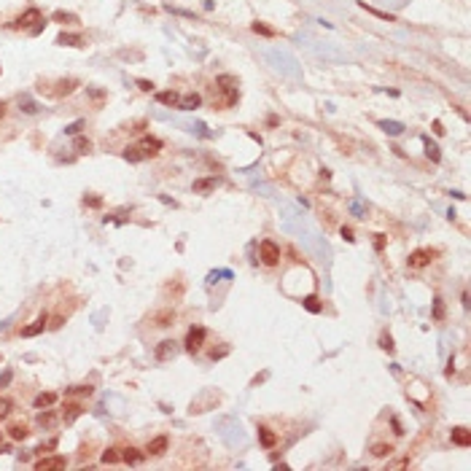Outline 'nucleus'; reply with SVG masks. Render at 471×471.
Instances as JSON below:
<instances>
[{
  "mask_svg": "<svg viewBox=\"0 0 471 471\" xmlns=\"http://www.w3.org/2000/svg\"><path fill=\"white\" fill-rule=\"evenodd\" d=\"M57 404V393L54 390H46V393H38L35 396V409H46V406Z\"/></svg>",
  "mask_w": 471,
  "mask_h": 471,
  "instance_id": "obj_13",
  "label": "nucleus"
},
{
  "mask_svg": "<svg viewBox=\"0 0 471 471\" xmlns=\"http://www.w3.org/2000/svg\"><path fill=\"white\" fill-rule=\"evenodd\" d=\"M425 154H428V159H431V162H439L441 159L439 146H436V143H431V140H425Z\"/></svg>",
  "mask_w": 471,
  "mask_h": 471,
  "instance_id": "obj_25",
  "label": "nucleus"
},
{
  "mask_svg": "<svg viewBox=\"0 0 471 471\" xmlns=\"http://www.w3.org/2000/svg\"><path fill=\"white\" fill-rule=\"evenodd\" d=\"M452 444H458V447H468L471 444V433H468L466 425L452 428Z\"/></svg>",
  "mask_w": 471,
  "mask_h": 471,
  "instance_id": "obj_9",
  "label": "nucleus"
},
{
  "mask_svg": "<svg viewBox=\"0 0 471 471\" xmlns=\"http://www.w3.org/2000/svg\"><path fill=\"white\" fill-rule=\"evenodd\" d=\"M143 458H146V452H140V449H135V447L121 449V460H127L130 466H135V463H140Z\"/></svg>",
  "mask_w": 471,
  "mask_h": 471,
  "instance_id": "obj_14",
  "label": "nucleus"
},
{
  "mask_svg": "<svg viewBox=\"0 0 471 471\" xmlns=\"http://www.w3.org/2000/svg\"><path fill=\"white\" fill-rule=\"evenodd\" d=\"M57 44L60 46H84V38L76 33H62L60 38H57Z\"/></svg>",
  "mask_w": 471,
  "mask_h": 471,
  "instance_id": "obj_16",
  "label": "nucleus"
},
{
  "mask_svg": "<svg viewBox=\"0 0 471 471\" xmlns=\"http://www.w3.org/2000/svg\"><path fill=\"white\" fill-rule=\"evenodd\" d=\"M138 148L143 151V156H156L162 151V140L159 138H151V135H146L140 143H138Z\"/></svg>",
  "mask_w": 471,
  "mask_h": 471,
  "instance_id": "obj_4",
  "label": "nucleus"
},
{
  "mask_svg": "<svg viewBox=\"0 0 471 471\" xmlns=\"http://www.w3.org/2000/svg\"><path fill=\"white\" fill-rule=\"evenodd\" d=\"M259 256L267 267H275V264L280 261V248H277L272 240H261L259 242Z\"/></svg>",
  "mask_w": 471,
  "mask_h": 471,
  "instance_id": "obj_1",
  "label": "nucleus"
},
{
  "mask_svg": "<svg viewBox=\"0 0 471 471\" xmlns=\"http://www.w3.org/2000/svg\"><path fill=\"white\" fill-rule=\"evenodd\" d=\"M124 159L127 162H140V159H146V156H143V151H140L138 146H132V148H127V151H124Z\"/></svg>",
  "mask_w": 471,
  "mask_h": 471,
  "instance_id": "obj_27",
  "label": "nucleus"
},
{
  "mask_svg": "<svg viewBox=\"0 0 471 471\" xmlns=\"http://www.w3.org/2000/svg\"><path fill=\"white\" fill-rule=\"evenodd\" d=\"M380 347H382V350H388V353H393V339H390V334H382V337H380Z\"/></svg>",
  "mask_w": 471,
  "mask_h": 471,
  "instance_id": "obj_33",
  "label": "nucleus"
},
{
  "mask_svg": "<svg viewBox=\"0 0 471 471\" xmlns=\"http://www.w3.org/2000/svg\"><path fill=\"white\" fill-rule=\"evenodd\" d=\"M175 345H178L175 339H165V342H159V345H156V350H154L156 361H167V358H173L175 350H178Z\"/></svg>",
  "mask_w": 471,
  "mask_h": 471,
  "instance_id": "obj_5",
  "label": "nucleus"
},
{
  "mask_svg": "<svg viewBox=\"0 0 471 471\" xmlns=\"http://www.w3.org/2000/svg\"><path fill=\"white\" fill-rule=\"evenodd\" d=\"M57 423V412L54 409H49V406H46V409H41V415H38V425L41 428H52Z\"/></svg>",
  "mask_w": 471,
  "mask_h": 471,
  "instance_id": "obj_18",
  "label": "nucleus"
},
{
  "mask_svg": "<svg viewBox=\"0 0 471 471\" xmlns=\"http://www.w3.org/2000/svg\"><path fill=\"white\" fill-rule=\"evenodd\" d=\"M259 441H261L264 447H275V441H277V436H275L272 431H269L267 425H261V428H259Z\"/></svg>",
  "mask_w": 471,
  "mask_h": 471,
  "instance_id": "obj_22",
  "label": "nucleus"
},
{
  "mask_svg": "<svg viewBox=\"0 0 471 471\" xmlns=\"http://www.w3.org/2000/svg\"><path fill=\"white\" fill-rule=\"evenodd\" d=\"M380 127H382L388 135H398V132L404 130V124H398V121H380Z\"/></svg>",
  "mask_w": 471,
  "mask_h": 471,
  "instance_id": "obj_26",
  "label": "nucleus"
},
{
  "mask_svg": "<svg viewBox=\"0 0 471 471\" xmlns=\"http://www.w3.org/2000/svg\"><path fill=\"white\" fill-rule=\"evenodd\" d=\"M216 189V178H202V181H194V191L202 194V191H210Z\"/></svg>",
  "mask_w": 471,
  "mask_h": 471,
  "instance_id": "obj_23",
  "label": "nucleus"
},
{
  "mask_svg": "<svg viewBox=\"0 0 471 471\" xmlns=\"http://www.w3.org/2000/svg\"><path fill=\"white\" fill-rule=\"evenodd\" d=\"M11 409H14V401H11V398H0V420L9 417Z\"/></svg>",
  "mask_w": 471,
  "mask_h": 471,
  "instance_id": "obj_30",
  "label": "nucleus"
},
{
  "mask_svg": "<svg viewBox=\"0 0 471 471\" xmlns=\"http://www.w3.org/2000/svg\"><path fill=\"white\" fill-rule=\"evenodd\" d=\"M62 326V318H52V323H49V329H60Z\"/></svg>",
  "mask_w": 471,
  "mask_h": 471,
  "instance_id": "obj_42",
  "label": "nucleus"
},
{
  "mask_svg": "<svg viewBox=\"0 0 471 471\" xmlns=\"http://www.w3.org/2000/svg\"><path fill=\"white\" fill-rule=\"evenodd\" d=\"M138 87H140L143 92H151V89H154V84H151V81H146V78H140V81H138Z\"/></svg>",
  "mask_w": 471,
  "mask_h": 471,
  "instance_id": "obj_39",
  "label": "nucleus"
},
{
  "mask_svg": "<svg viewBox=\"0 0 471 471\" xmlns=\"http://www.w3.org/2000/svg\"><path fill=\"white\" fill-rule=\"evenodd\" d=\"M0 441H3V433H0Z\"/></svg>",
  "mask_w": 471,
  "mask_h": 471,
  "instance_id": "obj_46",
  "label": "nucleus"
},
{
  "mask_svg": "<svg viewBox=\"0 0 471 471\" xmlns=\"http://www.w3.org/2000/svg\"><path fill=\"white\" fill-rule=\"evenodd\" d=\"M116 460H121V449L108 447V449L103 452V463H116Z\"/></svg>",
  "mask_w": 471,
  "mask_h": 471,
  "instance_id": "obj_24",
  "label": "nucleus"
},
{
  "mask_svg": "<svg viewBox=\"0 0 471 471\" xmlns=\"http://www.w3.org/2000/svg\"><path fill=\"white\" fill-rule=\"evenodd\" d=\"M433 318H444V304H441V299H436V307H433Z\"/></svg>",
  "mask_w": 471,
  "mask_h": 471,
  "instance_id": "obj_36",
  "label": "nucleus"
},
{
  "mask_svg": "<svg viewBox=\"0 0 471 471\" xmlns=\"http://www.w3.org/2000/svg\"><path fill=\"white\" fill-rule=\"evenodd\" d=\"M304 307H307V310H310V312H320L318 296H307V299H304Z\"/></svg>",
  "mask_w": 471,
  "mask_h": 471,
  "instance_id": "obj_32",
  "label": "nucleus"
},
{
  "mask_svg": "<svg viewBox=\"0 0 471 471\" xmlns=\"http://www.w3.org/2000/svg\"><path fill=\"white\" fill-rule=\"evenodd\" d=\"M22 108H25V113H35V111H38L33 100H22Z\"/></svg>",
  "mask_w": 471,
  "mask_h": 471,
  "instance_id": "obj_38",
  "label": "nucleus"
},
{
  "mask_svg": "<svg viewBox=\"0 0 471 471\" xmlns=\"http://www.w3.org/2000/svg\"><path fill=\"white\" fill-rule=\"evenodd\" d=\"M372 455L374 458H390V455H393V447L385 444V441H377V444H372Z\"/></svg>",
  "mask_w": 471,
  "mask_h": 471,
  "instance_id": "obj_20",
  "label": "nucleus"
},
{
  "mask_svg": "<svg viewBox=\"0 0 471 471\" xmlns=\"http://www.w3.org/2000/svg\"><path fill=\"white\" fill-rule=\"evenodd\" d=\"M41 19H44V17H41V11L38 9H30V11H25L22 17L17 19V25H14V27H30V30H33V22H41Z\"/></svg>",
  "mask_w": 471,
  "mask_h": 471,
  "instance_id": "obj_8",
  "label": "nucleus"
},
{
  "mask_svg": "<svg viewBox=\"0 0 471 471\" xmlns=\"http://www.w3.org/2000/svg\"><path fill=\"white\" fill-rule=\"evenodd\" d=\"M73 148H76L78 154H89V151H92V140H87V138H76Z\"/></svg>",
  "mask_w": 471,
  "mask_h": 471,
  "instance_id": "obj_28",
  "label": "nucleus"
},
{
  "mask_svg": "<svg viewBox=\"0 0 471 471\" xmlns=\"http://www.w3.org/2000/svg\"><path fill=\"white\" fill-rule=\"evenodd\" d=\"M6 116V103H0V119Z\"/></svg>",
  "mask_w": 471,
  "mask_h": 471,
  "instance_id": "obj_45",
  "label": "nucleus"
},
{
  "mask_svg": "<svg viewBox=\"0 0 471 471\" xmlns=\"http://www.w3.org/2000/svg\"><path fill=\"white\" fill-rule=\"evenodd\" d=\"M173 320H175V312L173 310H162V312H156V315H154V326L165 329V326H170Z\"/></svg>",
  "mask_w": 471,
  "mask_h": 471,
  "instance_id": "obj_17",
  "label": "nucleus"
},
{
  "mask_svg": "<svg viewBox=\"0 0 471 471\" xmlns=\"http://www.w3.org/2000/svg\"><path fill=\"white\" fill-rule=\"evenodd\" d=\"M167 444H170L167 436H156V439L148 441L146 452H148V455H165V452H167Z\"/></svg>",
  "mask_w": 471,
  "mask_h": 471,
  "instance_id": "obj_7",
  "label": "nucleus"
},
{
  "mask_svg": "<svg viewBox=\"0 0 471 471\" xmlns=\"http://www.w3.org/2000/svg\"><path fill=\"white\" fill-rule=\"evenodd\" d=\"M46 315H41L38 320H35V323H30V326H25V329H22V337H38V334L41 331H44L46 329Z\"/></svg>",
  "mask_w": 471,
  "mask_h": 471,
  "instance_id": "obj_10",
  "label": "nucleus"
},
{
  "mask_svg": "<svg viewBox=\"0 0 471 471\" xmlns=\"http://www.w3.org/2000/svg\"><path fill=\"white\" fill-rule=\"evenodd\" d=\"M70 393H78V396H81V393H92V388H89V385H76V388H70Z\"/></svg>",
  "mask_w": 471,
  "mask_h": 471,
  "instance_id": "obj_37",
  "label": "nucleus"
},
{
  "mask_svg": "<svg viewBox=\"0 0 471 471\" xmlns=\"http://www.w3.org/2000/svg\"><path fill=\"white\" fill-rule=\"evenodd\" d=\"M81 130H84V121H73V124H68V127H65V132H68V135H78Z\"/></svg>",
  "mask_w": 471,
  "mask_h": 471,
  "instance_id": "obj_34",
  "label": "nucleus"
},
{
  "mask_svg": "<svg viewBox=\"0 0 471 471\" xmlns=\"http://www.w3.org/2000/svg\"><path fill=\"white\" fill-rule=\"evenodd\" d=\"M433 132H436V135L444 132V130H441V121H433Z\"/></svg>",
  "mask_w": 471,
  "mask_h": 471,
  "instance_id": "obj_43",
  "label": "nucleus"
},
{
  "mask_svg": "<svg viewBox=\"0 0 471 471\" xmlns=\"http://www.w3.org/2000/svg\"><path fill=\"white\" fill-rule=\"evenodd\" d=\"M342 237H345L347 242H353L355 237H353V229H347V226H342Z\"/></svg>",
  "mask_w": 471,
  "mask_h": 471,
  "instance_id": "obj_41",
  "label": "nucleus"
},
{
  "mask_svg": "<svg viewBox=\"0 0 471 471\" xmlns=\"http://www.w3.org/2000/svg\"><path fill=\"white\" fill-rule=\"evenodd\" d=\"M205 337H208V331H205L202 326H194V329H189V334H186V350H189V353H197L199 347H202Z\"/></svg>",
  "mask_w": 471,
  "mask_h": 471,
  "instance_id": "obj_2",
  "label": "nucleus"
},
{
  "mask_svg": "<svg viewBox=\"0 0 471 471\" xmlns=\"http://www.w3.org/2000/svg\"><path fill=\"white\" fill-rule=\"evenodd\" d=\"M431 259H433V253L425 251V248H420V251H412L409 253V267L420 269V267H425V264H431Z\"/></svg>",
  "mask_w": 471,
  "mask_h": 471,
  "instance_id": "obj_6",
  "label": "nucleus"
},
{
  "mask_svg": "<svg viewBox=\"0 0 471 471\" xmlns=\"http://www.w3.org/2000/svg\"><path fill=\"white\" fill-rule=\"evenodd\" d=\"M57 87H60V89H54L52 95H54V97H62V95H70V92H76V89H78V81H76V78H65V81H57Z\"/></svg>",
  "mask_w": 471,
  "mask_h": 471,
  "instance_id": "obj_11",
  "label": "nucleus"
},
{
  "mask_svg": "<svg viewBox=\"0 0 471 471\" xmlns=\"http://www.w3.org/2000/svg\"><path fill=\"white\" fill-rule=\"evenodd\" d=\"M81 412H84V406H81V404H68V406H65V415H62V420H65V423H73L76 417H81Z\"/></svg>",
  "mask_w": 471,
  "mask_h": 471,
  "instance_id": "obj_21",
  "label": "nucleus"
},
{
  "mask_svg": "<svg viewBox=\"0 0 471 471\" xmlns=\"http://www.w3.org/2000/svg\"><path fill=\"white\" fill-rule=\"evenodd\" d=\"M68 466V460L62 458V455H44L38 463H35V471H57V468H65Z\"/></svg>",
  "mask_w": 471,
  "mask_h": 471,
  "instance_id": "obj_3",
  "label": "nucleus"
},
{
  "mask_svg": "<svg viewBox=\"0 0 471 471\" xmlns=\"http://www.w3.org/2000/svg\"><path fill=\"white\" fill-rule=\"evenodd\" d=\"M253 33H259V35H267V38H272L275 30L272 27H267V25H261V22H253Z\"/></svg>",
  "mask_w": 471,
  "mask_h": 471,
  "instance_id": "obj_31",
  "label": "nucleus"
},
{
  "mask_svg": "<svg viewBox=\"0 0 471 471\" xmlns=\"http://www.w3.org/2000/svg\"><path fill=\"white\" fill-rule=\"evenodd\" d=\"M54 447H57V439H49V441H46V444H41L38 449H35V452H38V455H46V452H49V449H54Z\"/></svg>",
  "mask_w": 471,
  "mask_h": 471,
  "instance_id": "obj_35",
  "label": "nucleus"
},
{
  "mask_svg": "<svg viewBox=\"0 0 471 471\" xmlns=\"http://www.w3.org/2000/svg\"><path fill=\"white\" fill-rule=\"evenodd\" d=\"M27 433H30V431H27L25 423H11V425H9V436H11L14 441H25Z\"/></svg>",
  "mask_w": 471,
  "mask_h": 471,
  "instance_id": "obj_15",
  "label": "nucleus"
},
{
  "mask_svg": "<svg viewBox=\"0 0 471 471\" xmlns=\"http://www.w3.org/2000/svg\"><path fill=\"white\" fill-rule=\"evenodd\" d=\"M84 202L92 205V208H100V197H84Z\"/></svg>",
  "mask_w": 471,
  "mask_h": 471,
  "instance_id": "obj_40",
  "label": "nucleus"
},
{
  "mask_svg": "<svg viewBox=\"0 0 471 471\" xmlns=\"http://www.w3.org/2000/svg\"><path fill=\"white\" fill-rule=\"evenodd\" d=\"M404 466H409V460H396L393 463V468H404Z\"/></svg>",
  "mask_w": 471,
  "mask_h": 471,
  "instance_id": "obj_44",
  "label": "nucleus"
},
{
  "mask_svg": "<svg viewBox=\"0 0 471 471\" xmlns=\"http://www.w3.org/2000/svg\"><path fill=\"white\" fill-rule=\"evenodd\" d=\"M54 22L70 25V22H78V17H76V14H65V11H57V14H54Z\"/></svg>",
  "mask_w": 471,
  "mask_h": 471,
  "instance_id": "obj_29",
  "label": "nucleus"
},
{
  "mask_svg": "<svg viewBox=\"0 0 471 471\" xmlns=\"http://www.w3.org/2000/svg\"><path fill=\"white\" fill-rule=\"evenodd\" d=\"M156 100H159L162 105H170V108H175V105L181 103V97H178V92H159V95H156Z\"/></svg>",
  "mask_w": 471,
  "mask_h": 471,
  "instance_id": "obj_19",
  "label": "nucleus"
},
{
  "mask_svg": "<svg viewBox=\"0 0 471 471\" xmlns=\"http://www.w3.org/2000/svg\"><path fill=\"white\" fill-rule=\"evenodd\" d=\"M199 103H202V97H199L197 92H191V95L181 97V103H178V108H181V111H194V108H199Z\"/></svg>",
  "mask_w": 471,
  "mask_h": 471,
  "instance_id": "obj_12",
  "label": "nucleus"
}]
</instances>
